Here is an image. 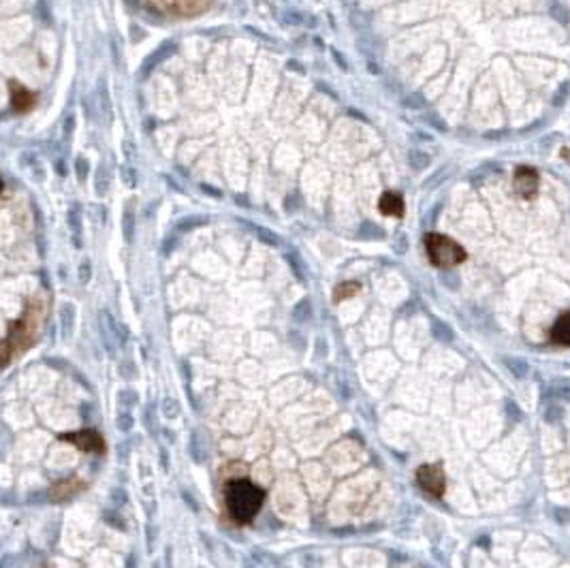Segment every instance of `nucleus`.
<instances>
[{"label": "nucleus", "mask_w": 570, "mask_h": 568, "mask_svg": "<svg viewBox=\"0 0 570 568\" xmlns=\"http://www.w3.org/2000/svg\"><path fill=\"white\" fill-rule=\"evenodd\" d=\"M45 310L48 300L43 295L28 297L22 317L9 325L7 336L0 340V370H5L16 357L24 355L39 340L45 323Z\"/></svg>", "instance_id": "nucleus-1"}, {"label": "nucleus", "mask_w": 570, "mask_h": 568, "mask_svg": "<svg viewBox=\"0 0 570 568\" xmlns=\"http://www.w3.org/2000/svg\"><path fill=\"white\" fill-rule=\"evenodd\" d=\"M263 502H265V491L258 485H254L250 479L235 476V479L226 481V485H224V508H226V515L237 525L250 523L258 515Z\"/></svg>", "instance_id": "nucleus-2"}, {"label": "nucleus", "mask_w": 570, "mask_h": 568, "mask_svg": "<svg viewBox=\"0 0 570 568\" xmlns=\"http://www.w3.org/2000/svg\"><path fill=\"white\" fill-rule=\"evenodd\" d=\"M425 252L429 256V263L436 267H455L466 261V250L451 237L440 233H427L425 235Z\"/></svg>", "instance_id": "nucleus-3"}, {"label": "nucleus", "mask_w": 570, "mask_h": 568, "mask_svg": "<svg viewBox=\"0 0 570 568\" xmlns=\"http://www.w3.org/2000/svg\"><path fill=\"white\" fill-rule=\"evenodd\" d=\"M417 485L434 496V498H440L444 493V487H446V476H444V470L440 464H423L417 468Z\"/></svg>", "instance_id": "nucleus-4"}, {"label": "nucleus", "mask_w": 570, "mask_h": 568, "mask_svg": "<svg viewBox=\"0 0 570 568\" xmlns=\"http://www.w3.org/2000/svg\"><path fill=\"white\" fill-rule=\"evenodd\" d=\"M60 440L77 447L82 453H105V440L97 430H77V432L60 434Z\"/></svg>", "instance_id": "nucleus-5"}, {"label": "nucleus", "mask_w": 570, "mask_h": 568, "mask_svg": "<svg viewBox=\"0 0 570 568\" xmlns=\"http://www.w3.org/2000/svg\"><path fill=\"white\" fill-rule=\"evenodd\" d=\"M515 190L521 199H534L538 192V171L532 167H519L515 171Z\"/></svg>", "instance_id": "nucleus-6"}, {"label": "nucleus", "mask_w": 570, "mask_h": 568, "mask_svg": "<svg viewBox=\"0 0 570 568\" xmlns=\"http://www.w3.org/2000/svg\"><path fill=\"white\" fill-rule=\"evenodd\" d=\"M9 92H11V107H13L16 114H28L37 103L35 92L28 90L24 84H20L16 80L9 82Z\"/></svg>", "instance_id": "nucleus-7"}, {"label": "nucleus", "mask_w": 570, "mask_h": 568, "mask_svg": "<svg viewBox=\"0 0 570 568\" xmlns=\"http://www.w3.org/2000/svg\"><path fill=\"white\" fill-rule=\"evenodd\" d=\"M84 487L86 485H84L82 479H75V476L62 479V481H58V483H54L50 487V500L52 502H67L69 498H75Z\"/></svg>", "instance_id": "nucleus-8"}, {"label": "nucleus", "mask_w": 570, "mask_h": 568, "mask_svg": "<svg viewBox=\"0 0 570 568\" xmlns=\"http://www.w3.org/2000/svg\"><path fill=\"white\" fill-rule=\"evenodd\" d=\"M378 209L380 214L385 216H404V209H406V203H404V197L398 192V190H387L383 192V197L378 199Z\"/></svg>", "instance_id": "nucleus-9"}, {"label": "nucleus", "mask_w": 570, "mask_h": 568, "mask_svg": "<svg viewBox=\"0 0 570 568\" xmlns=\"http://www.w3.org/2000/svg\"><path fill=\"white\" fill-rule=\"evenodd\" d=\"M551 342L559 346H570V310L561 312L551 327Z\"/></svg>", "instance_id": "nucleus-10"}, {"label": "nucleus", "mask_w": 570, "mask_h": 568, "mask_svg": "<svg viewBox=\"0 0 570 568\" xmlns=\"http://www.w3.org/2000/svg\"><path fill=\"white\" fill-rule=\"evenodd\" d=\"M359 282H342L336 287L334 291V300L336 302H342V300H349V297H355L359 293Z\"/></svg>", "instance_id": "nucleus-11"}, {"label": "nucleus", "mask_w": 570, "mask_h": 568, "mask_svg": "<svg viewBox=\"0 0 570 568\" xmlns=\"http://www.w3.org/2000/svg\"><path fill=\"white\" fill-rule=\"evenodd\" d=\"M175 7L180 13H192V11H199L201 5H203V0H173Z\"/></svg>", "instance_id": "nucleus-12"}, {"label": "nucleus", "mask_w": 570, "mask_h": 568, "mask_svg": "<svg viewBox=\"0 0 570 568\" xmlns=\"http://www.w3.org/2000/svg\"><path fill=\"white\" fill-rule=\"evenodd\" d=\"M150 3H152L154 7H158V9H165V7H171L173 0H150Z\"/></svg>", "instance_id": "nucleus-13"}, {"label": "nucleus", "mask_w": 570, "mask_h": 568, "mask_svg": "<svg viewBox=\"0 0 570 568\" xmlns=\"http://www.w3.org/2000/svg\"><path fill=\"white\" fill-rule=\"evenodd\" d=\"M0 192H3V180H0Z\"/></svg>", "instance_id": "nucleus-14"}]
</instances>
